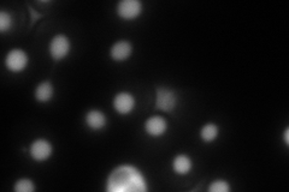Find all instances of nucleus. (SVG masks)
<instances>
[{
  "instance_id": "13",
  "label": "nucleus",
  "mask_w": 289,
  "mask_h": 192,
  "mask_svg": "<svg viewBox=\"0 0 289 192\" xmlns=\"http://www.w3.org/2000/svg\"><path fill=\"white\" fill-rule=\"evenodd\" d=\"M218 135V129L215 124H207L202 130V138L206 142H211Z\"/></svg>"
},
{
  "instance_id": "2",
  "label": "nucleus",
  "mask_w": 289,
  "mask_h": 192,
  "mask_svg": "<svg viewBox=\"0 0 289 192\" xmlns=\"http://www.w3.org/2000/svg\"><path fill=\"white\" fill-rule=\"evenodd\" d=\"M176 106V95L171 90L165 88L157 89V101H155V108L164 112H171Z\"/></svg>"
},
{
  "instance_id": "4",
  "label": "nucleus",
  "mask_w": 289,
  "mask_h": 192,
  "mask_svg": "<svg viewBox=\"0 0 289 192\" xmlns=\"http://www.w3.org/2000/svg\"><path fill=\"white\" fill-rule=\"evenodd\" d=\"M27 64H28V57L21 50H13L6 57V65L11 71H22Z\"/></svg>"
},
{
  "instance_id": "6",
  "label": "nucleus",
  "mask_w": 289,
  "mask_h": 192,
  "mask_svg": "<svg viewBox=\"0 0 289 192\" xmlns=\"http://www.w3.org/2000/svg\"><path fill=\"white\" fill-rule=\"evenodd\" d=\"M30 154L37 161L49 159L52 154V146L45 139H37L30 147Z\"/></svg>"
},
{
  "instance_id": "17",
  "label": "nucleus",
  "mask_w": 289,
  "mask_h": 192,
  "mask_svg": "<svg viewBox=\"0 0 289 192\" xmlns=\"http://www.w3.org/2000/svg\"><path fill=\"white\" fill-rule=\"evenodd\" d=\"M288 130H285V133H284V138H285V143H288Z\"/></svg>"
},
{
  "instance_id": "15",
  "label": "nucleus",
  "mask_w": 289,
  "mask_h": 192,
  "mask_svg": "<svg viewBox=\"0 0 289 192\" xmlns=\"http://www.w3.org/2000/svg\"><path fill=\"white\" fill-rule=\"evenodd\" d=\"M230 190L229 185L224 180H216L210 185L209 191L211 192H228Z\"/></svg>"
},
{
  "instance_id": "16",
  "label": "nucleus",
  "mask_w": 289,
  "mask_h": 192,
  "mask_svg": "<svg viewBox=\"0 0 289 192\" xmlns=\"http://www.w3.org/2000/svg\"><path fill=\"white\" fill-rule=\"evenodd\" d=\"M11 26V16L3 11L0 13V32L5 33Z\"/></svg>"
},
{
  "instance_id": "9",
  "label": "nucleus",
  "mask_w": 289,
  "mask_h": 192,
  "mask_svg": "<svg viewBox=\"0 0 289 192\" xmlns=\"http://www.w3.org/2000/svg\"><path fill=\"white\" fill-rule=\"evenodd\" d=\"M131 54V44L128 41H118L111 48V57L115 60H125Z\"/></svg>"
},
{
  "instance_id": "10",
  "label": "nucleus",
  "mask_w": 289,
  "mask_h": 192,
  "mask_svg": "<svg viewBox=\"0 0 289 192\" xmlns=\"http://www.w3.org/2000/svg\"><path fill=\"white\" fill-rule=\"evenodd\" d=\"M86 122L91 129L100 130L106 124V116L104 115V113L99 111H91L87 113Z\"/></svg>"
},
{
  "instance_id": "14",
  "label": "nucleus",
  "mask_w": 289,
  "mask_h": 192,
  "mask_svg": "<svg viewBox=\"0 0 289 192\" xmlns=\"http://www.w3.org/2000/svg\"><path fill=\"white\" fill-rule=\"evenodd\" d=\"M15 190L17 192H33L34 191L33 181L29 179L18 180L15 185Z\"/></svg>"
},
{
  "instance_id": "8",
  "label": "nucleus",
  "mask_w": 289,
  "mask_h": 192,
  "mask_svg": "<svg viewBox=\"0 0 289 192\" xmlns=\"http://www.w3.org/2000/svg\"><path fill=\"white\" fill-rule=\"evenodd\" d=\"M145 129L151 136H161L166 130V122L162 116H152L146 122Z\"/></svg>"
},
{
  "instance_id": "1",
  "label": "nucleus",
  "mask_w": 289,
  "mask_h": 192,
  "mask_svg": "<svg viewBox=\"0 0 289 192\" xmlns=\"http://www.w3.org/2000/svg\"><path fill=\"white\" fill-rule=\"evenodd\" d=\"M106 188L110 192H141L147 190V186L137 168L121 166L111 173Z\"/></svg>"
},
{
  "instance_id": "7",
  "label": "nucleus",
  "mask_w": 289,
  "mask_h": 192,
  "mask_svg": "<svg viewBox=\"0 0 289 192\" xmlns=\"http://www.w3.org/2000/svg\"><path fill=\"white\" fill-rule=\"evenodd\" d=\"M114 105L116 111L118 113H121V114H127V113H129L134 108L135 100L128 92H121V94L116 95Z\"/></svg>"
},
{
  "instance_id": "3",
  "label": "nucleus",
  "mask_w": 289,
  "mask_h": 192,
  "mask_svg": "<svg viewBox=\"0 0 289 192\" xmlns=\"http://www.w3.org/2000/svg\"><path fill=\"white\" fill-rule=\"evenodd\" d=\"M70 42L69 39L64 35H57L50 44V52L56 60L63 59L69 53Z\"/></svg>"
},
{
  "instance_id": "5",
  "label": "nucleus",
  "mask_w": 289,
  "mask_h": 192,
  "mask_svg": "<svg viewBox=\"0 0 289 192\" xmlns=\"http://www.w3.org/2000/svg\"><path fill=\"white\" fill-rule=\"evenodd\" d=\"M117 11L125 19L135 18L141 12V3L138 0H122L117 6Z\"/></svg>"
},
{
  "instance_id": "11",
  "label": "nucleus",
  "mask_w": 289,
  "mask_h": 192,
  "mask_svg": "<svg viewBox=\"0 0 289 192\" xmlns=\"http://www.w3.org/2000/svg\"><path fill=\"white\" fill-rule=\"evenodd\" d=\"M172 167H173V170H175L176 173L186 174V173H188L190 171V168H192V161H190L188 156L179 155L175 160H173Z\"/></svg>"
},
{
  "instance_id": "12",
  "label": "nucleus",
  "mask_w": 289,
  "mask_h": 192,
  "mask_svg": "<svg viewBox=\"0 0 289 192\" xmlns=\"http://www.w3.org/2000/svg\"><path fill=\"white\" fill-rule=\"evenodd\" d=\"M52 95H53V88L50 82H43V83L37 85L35 91V98L37 101H41V102L49 101L50 99L52 98Z\"/></svg>"
}]
</instances>
